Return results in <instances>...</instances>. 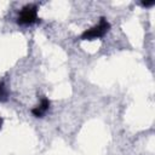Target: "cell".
I'll return each mask as SVG.
<instances>
[{
	"mask_svg": "<svg viewBox=\"0 0 155 155\" xmlns=\"http://www.w3.org/2000/svg\"><path fill=\"white\" fill-rule=\"evenodd\" d=\"M2 124H4V119L0 117V130H1V127H2Z\"/></svg>",
	"mask_w": 155,
	"mask_h": 155,
	"instance_id": "8992f818",
	"label": "cell"
},
{
	"mask_svg": "<svg viewBox=\"0 0 155 155\" xmlns=\"http://www.w3.org/2000/svg\"><path fill=\"white\" fill-rule=\"evenodd\" d=\"M48 108H50V101L46 97H42L40 104L31 109V114L34 116H36V117H41L48 110Z\"/></svg>",
	"mask_w": 155,
	"mask_h": 155,
	"instance_id": "3957f363",
	"label": "cell"
},
{
	"mask_svg": "<svg viewBox=\"0 0 155 155\" xmlns=\"http://www.w3.org/2000/svg\"><path fill=\"white\" fill-rule=\"evenodd\" d=\"M109 29H110V23L107 21V18L102 17V18L99 19L98 24L93 25V27L90 28V29H86V30L81 34L80 39H81V40H96V39L102 38Z\"/></svg>",
	"mask_w": 155,
	"mask_h": 155,
	"instance_id": "6da1fadb",
	"label": "cell"
},
{
	"mask_svg": "<svg viewBox=\"0 0 155 155\" xmlns=\"http://www.w3.org/2000/svg\"><path fill=\"white\" fill-rule=\"evenodd\" d=\"M38 6L35 4H28L21 8L17 16V23L18 24H33L38 22Z\"/></svg>",
	"mask_w": 155,
	"mask_h": 155,
	"instance_id": "7a4b0ae2",
	"label": "cell"
},
{
	"mask_svg": "<svg viewBox=\"0 0 155 155\" xmlns=\"http://www.w3.org/2000/svg\"><path fill=\"white\" fill-rule=\"evenodd\" d=\"M154 4H155L154 1H150V2H147V1H143V2H142V5H143V6H145V7H149V6H153Z\"/></svg>",
	"mask_w": 155,
	"mask_h": 155,
	"instance_id": "5b68a950",
	"label": "cell"
},
{
	"mask_svg": "<svg viewBox=\"0 0 155 155\" xmlns=\"http://www.w3.org/2000/svg\"><path fill=\"white\" fill-rule=\"evenodd\" d=\"M8 98V92L2 81H0V102H6Z\"/></svg>",
	"mask_w": 155,
	"mask_h": 155,
	"instance_id": "277c9868",
	"label": "cell"
}]
</instances>
